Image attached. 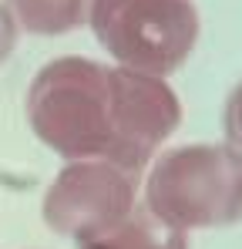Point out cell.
I'll return each mask as SVG.
<instances>
[{
	"mask_svg": "<svg viewBox=\"0 0 242 249\" xmlns=\"http://www.w3.org/2000/svg\"><path fill=\"white\" fill-rule=\"evenodd\" d=\"M27 122L68 162L101 159L141 175L178 128L182 105L165 78L68 54L34 74Z\"/></svg>",
	"mask_w": 242,
	"mask_h": 249,
	"instance_id": "obj_1",
	"label": "cell"
},
{
	"mask_svg": "<svg viewBox=\"0 0 242 249\" xmlns=\"http://www.w3.org/2000/svg\"><path fill=\"white\" fill-rule=\"evenodd\" d=\"M14 44H17V20H14V14H10V7L0 3V64L10 57Z\"/></svg>",
	"mask_w": 242,
	"mask_h": 249,
	"instance_id": "obj_8",
	"label": "cell"
},
{
	"mask_svg": "<svg viewBox=\"0 0 242 249\" xmlns=\"http://www.w3.org/2000/svg\"><path fill=\"white\" fill-rule=\"evenodd\" d=\"M222 124H225V138H229V145H236V148L242 152V81L232 88V94H229V101H225Z\"/></svg>",
	"mask_w": 242,
	"mask_h": 249,
	"instance_id": "obj_7",
	"label": "cell"
},
{
	"mask_svg": "<svg viewBox=\"0 0 242 249\" xmlns=\"http://www.w3.org/2000/svg\"><path fill=\"white\" fill-rule=\"evenodd\" d=\"M74 249H189V236L165 226L148 209L135 206L111 229L74 243Z\"/></svg>",
	"mask_w": 242,
	"mask_h": 249,
	"instance_id": "obj_5",
	"label": "cell"
},
{
	"mask_svg": "<svg viewBox=\"0 0 242 249\" xmlns=\"http://www.w3.org/2000/svg\"><path fill=\"white\" fill-rule=\"evenodd\" d=\"M145 209L178 232L222 229L242 219V152L236 145H178L145 178Z\"/></svg>",
	"mask_w": 242,
	"mask_h": 249,
	"instance_id": "obj_2",
	"label": "cell"
},
{
	"mask_svg": "<svg viewBox=\"0 0 242 249\" xmlns=\"http://www.w3.org/2000/svg\"><path fill=\"white\" fill-rule=\"evenodd\" d=\"M138 206V175L121 165L84 159L68 162L44 192V222L57 236L91 239Z\"/></svg>",
	"mask_w": 242,
	"mask_h": 249,
	"instance_id": "obj_4",
	"label": "cell"
},
{
	"mask_svg": "<svg viewBox=\"0 0 242 249\" xmlns=\"http://www.w3.org/2000/svg\"><path fill=\"white\" fill-rule=\"evenodd\" d=\"M87 24L118 68L168 78L199 44V7L192 0H91Z\"/></svg>",
	"mask_w": 242,
	"mask_h": 249,
	"instance_id": "obj_3",
	"label": "cell"
},
{
	"mask_svg": "<svg viewBox=\"0 0 242 249\" xmlns=\"http://www.w3.org/2000/svg\"><path fill=\"white\" fill-rule=\"evenodd\" d=\"M91 0H10L17 27L37 37H57L87 24Z\"/></svg>",
	"mask_w": 242,
	"mask_h": 249,
	"instance_id": "obj_6",
	"label": "cell"
}]
</instances>
